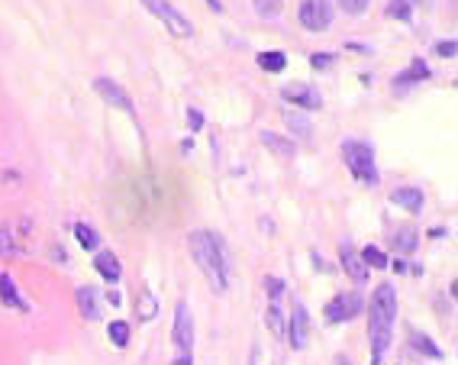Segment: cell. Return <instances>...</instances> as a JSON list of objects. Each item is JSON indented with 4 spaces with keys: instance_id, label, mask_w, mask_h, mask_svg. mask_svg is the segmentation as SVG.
<instances>
[{
    "instance_id": "cell-1",
    "label": "cell",
    "mask_w": 458,
    "mask_h": 365,
    "mask_svg": "<svg viewBox=\"0 0 458 365\" xmlns=\"http://www.w3.org/2000/svg\"><path fill=\"white\" fill-rule=\"evenodd\" d=\"M187 246H191V256L197 262V269L207 275L210 281V288L216 294H223L229 288V262H226V249L223 243L214 236V233H207V230H194L191 239H187Z\"/></svg>"
},
{
    "instance_id": "cell-2",
    "label": "cell",
    "mask_w": 458,
    "mask_h": 365,
    "mask_svg": "<svg viewBox=\"0 0 458 365\" xmlns=\"http://www.w3.org/2000/svg\"><path fill=\"white\" fill-rule=\"evenodd\" d=\"M397 317V291L391 285H378L371 294V320H368V336H371V365H378L391 346Z\"/></svg>"
},
{
    "instance_id": "cell-3",
    "label": "cell",
    "mask_w": 458,
    "mask_h": 365,
    "mask_svg": "<svg viewBox=\"0 0 458 365\" xmlns=\"http://www.w3.org/2000/svg\"><path fill=\"white\" fill-rule=\"evenodd\" d=\"M342 159L345 168L352 172V178L362 184H378V165H374V149L368 142L358 140H345L342 142Z\"/></svg>"
},
{
    "instance_id": "cell-4",
    "label": "cell",
    "mask_w": 458,
    "mask_h": 365,
    "mask_svg": "<svg viewBox=\"0 0 458 365\" xmlns=\"http://www.w3.org/2000/svg\"><path fill=\"white\" fill-rule=\"evenodd\" d=\"M142 3H146V10H149L152 16H159V20L165 23L174 36H191V32H194L191 20H187L181 10H174L168 0H142Z\"/></svg>"
},
{
    "instance_id": "cell-5",
    "label": "cell",
    "mask_w": 458,
    "mask_h": 365,
    "mask_svg": "<svg viewBox=\"0 0 458 365\" xmlns=\"http://www.w3.org/2000/svg\"><path fill=\"white\" fill-rule=\"evenodd\" d=\"M300 23L310 32H323L332 26V3L330 0H304L300 3Z\"/></svg>"
},
{
    "instance_id": "cell-6",
    "label": "cell",
    "mask_w": 458,
    "mask_h": 365,
    "mask_svg": "<svg viewBox=\"0 0 458 365\" xmlns=\"http://www.w3.org/2000/svg\"><path fill=\"white\" fill-rule=\"evenodd\" d=\"M362 311V294L358 291H349V294H336L330 304H326V320L330 323H345L352 320L355 313Z\"/></svg>"
},
{
    "instance_id": "cell-7",
    "label": "cell",
    "mask_w": 458,
    "mask_h": 365,
    "mask_svg": "<svg viewBox=\"0 0 458 365\" xmlns=\"http://www.w3.org/2000/svg\"><path fill=\"white\" fill-rule=\"evenodd\" d=\"M174 346H178V353L181 355H191L194 349V320H191V311H187V304L178 301L174 307Z\"/></svg>"
},
{
    "instance_id": "cell-8",
    "label": "cell",
    "mask_w": 458,
    "mask_h": 365,
    "mask_svg": "<svg viewBox=\"0 0 458 365\" xmlns=\"http://www.w3.org/2000/svg\"><path fill=\"white\" fill-rule=\"evenodd\" d=\"M94 91L104 97L107 104H113V107H119L123 113H129V117L136 113V107H133V97H129L126 91L117 85V81H110V78H97V81H94Z\"/></svg>"
},
{
    "instance_id": "cell-9",
    "label": "cell",
    "mask_w": 458,
    "mask_h": 365,
    "mask_svg": "<svg viewBox=\"0 0 458 365\" xmlns=\"http://www.w3.org/2000/svg\"><path fill=\"white\" fill-rule=\"evenodd\" d=\"M281 97H284L288 104H294V107H304V110L323 107L320 91H313V87H307V85H288V87H281Z\"/></svg>"
},
{
    "instance_id": "cell-10",
    "label": "cell",
    "mask_w": 458,
    "mask_h": 365,
    "mask_svg": "<svg viewBox=\"0 0 458 365\" xmlns=\"http://www.w3.org/2000/svg\"><path fill=\"white\" fill-rule=\"evenodd\" d=\"M339 258H342V269L352 275V281H358V285H362V281L368 278V265L362 262V256L355 252L352 243H342V246H339Z\"/></svg>"
},
{
    "instance_id": "cell-11",
    "label": "cell",
    "mask_w": 458,
    "mask_h": 365,
    "mask_svg": "<svg viewBox=\"0 0 458 365\" xmlns=\"http://www.w3.org/2000/svg\"><path fill=\"white\" fill-rule=\"evenodd\" d=\"M290 346L294 349H304L307 346V307L297 304L294 313H290Z\"/></svg>"
},
{
    "instance_id": "cell-12",
    "label": "cell",
    "mask_w": 458,
    "mask_h": 365,
    "mask_svg": "<svg viewBox=\"0 0 458 365\" xmlns=\"http://www.w3.org/2000/svg\"><path fill=\"white\" fill-rule=\"evenodd\" d=\"M391 204L404 207L410 214H420V210H423V191H416V188H400V191L391 194Z\"/></svg>"
},
{
    "instance_id": "cell-13",
    "label": "cell",
    "mask_w": 458,
    "mask_h": 365,
    "mask_svg": "<svg viewBox=\"0 0 458 365\" xmlns=\"http://www.w3.org/2000/svg\"><path fill=\"white\" fill-rule=\"evenodd\" d=\"M0 298H3V304H10V307H16L20 313H30V304L20 298V291H16V285H13L10 275H3L0 272Z\"/></svg>"
},
{
    "instance_id": "cell-14",
    "label": "cell",
    "mask_w": 458,
    "mask_h": 365,
    "mask_svg": "<svg viewBox=\"0 0 458 365\" xmlns=\"http://www.w3.org/2000/svg\"><path fill=\"white\" fill-rule=\"evenodd\" d=\"M94 269L100 272V275H104L110 285H113V281H119V275H123V269H119V258L113 256V252H97Z\"/></svg>"
},
{
    "instance_id": "cell-15",
    "label": "cell",
    "mask_w": 458,
    "mask_h": 365,
    "mask_svg": "<svg viewBox=\"0 0 458 365\" xmlns=\"http://www.w3.org/2000/svg\"><path fill=\"white\" fill-rule=\"evenodd\" d=\"M78 307H81V313H84L87 320H100V304H97V291L91 288V285L78 288Z\"/></svg>"
},
{
    "instance_id": "cell-16",
    "label": "cell",
    "mask_w": 458,
    "mask_h": 365,
    "mask_svg": "<svg viewBox=\"0 0 458 365\" xmlns=\"http://www.w3.org/2000/svg\"><path fill=\"white\" fill-rule=\"evenodd\" d=\"M426 78H429V65L423 62V58H413L410 68H407L404 75H397L394 81H397V87H410V85H416V81H426Z\"/></svg>"
},
{
    "instance_id": "cell-17",
    "label": "cell",
    "mask_w": 458,
    "mask_h": 365,
    "mask_svg": "<svg viewBox=\"0 0 458 365\" xmlns=\"http://www.w3.org/2000/svg\"><path fill=\"white\" fill-rule=\"evenodd\" d=\"M262 146H268L277 159H290V155H294V142L281 140L277 133H262Z\"/></svg>"
},
{
    "instance_id": "cell-18",
    "label": "cell",
    "mask_w": 458,
    "mask_h": 365,
    "mask_svg": "<svg viewBox=\"0 0 458 365\" xmlns=\"http://www.w3.org/2000/svg\"><path fill=\"white\" fill-rule=\"evenodd\" d=\"M410 340H413V349L416 353H423V355H429V359H442V349H439L429 336H423V333H410Z\"/></svg>"
},
{
    "instance_id": "cell-19",
    "label": "cell",
    "mask_w": 458,
    "mask_h": 365,
    "mask_svg": "<svg viewBox=\"0 0 458 365\" xmlns=\"http://www.w3.org/2000/svg\"><path fill=\"white\" fill-rule=\"evenodd\" d=\"M416 243H420V239H416V230H410V226H404V230H397L394 246L400 249L404 256H410V252H413V249H416Z\"/></svg>"
},
{
    "instance_id": "cell-20",
    "label": "cell",
    "mask_w": 458,
    "mask_h": 365,
    "mask_svg": "<svg viewBox=\"0 0 458 365\" xmlns=\"http://www.w3.org/2000/svg\"><path fill=\"white\" fill-rule=\"evenodd\" d=\"M413 0H391V3H387V16H391V20H410V16H413Z\"/></svg>"
},
{
    "instance_id": "cell-21",
    "label": "cell",
    "mask_w": 458,
    "mask_h": 365,
    "mask_svg": "<svg viewBox=\"0 0 458 365\" xmlns=\"http://www.w3.org/2000/svg\"><path fill=\"white\" fill-rule=\"evenodd\" d=\"M255 3V13L262 20H275L277 13L284 10V0H252Z\"/></svg>"
},
{
    "instance_id": "cell-22",
    "label": "cell",
    "mask_w": 458,
    "mask_h": 365,
    "mask_svg": "<svg viewBox=\"0 0 458 365\" xmlns=\"http://www.w3.org/2000/svg\"><path fill=\"white\" fill-rule=\"evenodd\" d=\"M258 65H262L265 71H284L288 58H284V52H262L258 55Z\"/></svg>"
},
{
    "instance_id": "cell-23",
    "label": "cell",
    "mask_w": 458,
    "mask_h": 365,
    "mask_svg": "<svg viewBox=\"0 0 458 365\" xmlns=\"http://www.w3.org/2000/svg\"><path fill=\"white\" fill-rule=\"evenodd\" d=\"M358 256H362V262L368 269H387V256H384L378 246H368L365 252H358Z\"/></svg>"
},
{
    "instance_id": "cell-24",
    "label": "cell",
    "mask_w": 458,
    "mask_h": 365,
    "mask_svg": "<svg viewBox=\"0 0 458 365\" xmlns=\"http://www.w3.org/2000/svg\"><path fill=\"white\" fill-rule=\"evenodd\" d=\"M75 236H78V243H81L84 249H97V246H100V236H97V233L87 223H75Z\"/></svg>"
},
{
    "instance_id": "cell-25",
    "label": "cell",
    "mask_w": 458,
    "mask_h": 365,
    "mask_svg": "<svg viewBox=\"0 0 458 365\" xmlns=\"http://www.w3.org/2000/svg\"><path fill=\"white\" fill-rule=\"evenodd\" d=\"M110 340H113V346H117V349H123V346L129 343V323H123V320H113L110 323Z\"/></svg>"
},
{
    "instance_id": "cell-26",
    "label": "cell",
    "mask_w": 458,
    "mask_h": 365,
    "mask_svg": "<svg viewBox=\"0 0 458 365\" xmlns=\"http://www.w3.org/2000/svg\"><path fill=\"white\" fill-rule=\"evenodd\" d=\"M139 317H142V320H152V317H155V298H152L149 291H142V294H139Z\"/></svg>"
},
{
    "instance_id": "cell-27",
    "label": "cell",
    "mask_w": 458,
    "mask_h": 365,
    "mask_svg": "<svg viewBox=\"0 0 458 365\" xmlns=\"http://www.w3.org/2000/svg\"><path fill=\"white\" fill-rule=\"evenodd\" d=\"M336 3H339L349 16H362V13L368 10V3H371V0H336Z\"/></svg>"
},
{
    "instance_id": "cell-28",
    "label": "cell",
    "mask_w": 458,
    "mask_h": 365,
    "mask_svg": "<svg viewBox=\"0 0 458 365\" xmlns=\"http://www.w3.org/2000/svg\"><path fill=\"white\" fill-rule=\"evenodd\" d=\"M268 327H271V333L275 336H284V320H281V311H277V304H271V307H268Z\"/></svg>"
},
{
    "instance_id": "cell-29",
    "label": "cell",
    "mask_w": 458,
    "mask_h": 365,
    "mask_svg": "<svg viewBox=\"0 0 458 365\" xmlns=\"http://www.w3.org/2000/svg\"><path fill=\"white\" fill-rule=\"evenodd\" d=\"M284 123H288L290 129L297 126L300 129V136H310V123L304 117H297V113H290V110H284Z\"/></svg>"
},
{
    "instance_id": "cell-30",
    "label": "cell",
    "mask_w": 458,
    "mask_h": 365,
    "mask_svg": "<svg viewBox=\"0 0 458 365\" xmlns=\"http://www.w3.org/2000/svg\"><path fill=\"white\" fill-rule=\"evenodd\" d=\"M455 52H458V43H455V39L436 43V55H442V58H455Z\"/></svg>"
},
{
    "instance_id": "cell-31",
    "label": "cell",
    "mask_w": 458,
    "mask_h": 365,
    "mask_svg": "<svg viewBox=\"0 0 458 365\" xmlns=\"http://www.w3.org/2000/svg\"><path fill=\"white\" fill-rule=\"evenodd\" d=\"M265 288H268V294H271V301H277V298L284 294V281H281V278H265Z\"/></svg>"
},
{
    "instance_id": "cell-32",
    "label": "cell",
    "mask_w": 458,
    "mask_h": 365,
    "mask_svg": "<svg viewBox=\"0 0 458 365\" xmlns=\"http://www.w3.org/2000/svg\"><path fill=\"white\" fill-rule=\"evenodd\" d=\"M310 65H313V68H330V65H332V52H317V55H310Z\"/></svg>"
},
{
    "instance_id": "cell-33",
    "label": "cell",
    "mask_w": 458,
    "mask_h": 365,
    "mask_svg": "<svg viewBox=\"0 0 458 365\" xmlns=\"http://www.w3.org/2000/svg\"><path fill=\"white\" fill-rule=\"evenodd\" d=\"M187 123H191V129H201L203 126V117L197 113V110H187Z\"/></svg>"
},
{
    "instance_id": "cell-34",
    "label": "cell",
    "mask_w": 458,
    "mask_h": 365,
    "mask_svg": "<svg viewBox=\"0 0 458 365\" xmlns=\"http://www.w3.org/2000/svg\"><path fill=\"white\" fill-rule=\"evenodd\" d=\"M107 301H110V304H113V307H117V304H119V301H123V298H119V291H107Z\"/></svg>"
},
{
    "instance_id": "cell-35",
    "label": "cell",
    "mask_w": 458,
    "mask_h": 365,
    "mask_svg": "<svg viewBox=\"0 0 458 365\" xmlns=\"http://www.w3.org/2000/svg\"><path fill=\"white\" fill-rule=\"evenodd\" d=\"M174 365H194V362H191V355H178V359H174Z\"/></svg>"
},
{
    "instance_id": "cell-36",
    "label": "cell",
    "mask_w": 458,
    "mask_h": 365,
    "mask_svg": "<svg viewBox=\"0 0 458 365\" xmlns=\"http://www.w3.org/2000/svg\"><path fill=\"white\" fill-rule=\"evenodd\" d=\"M207 3H210V7H214L216 13H223V3H220V0H207Z\"/></svg>"
}]
</instances>
